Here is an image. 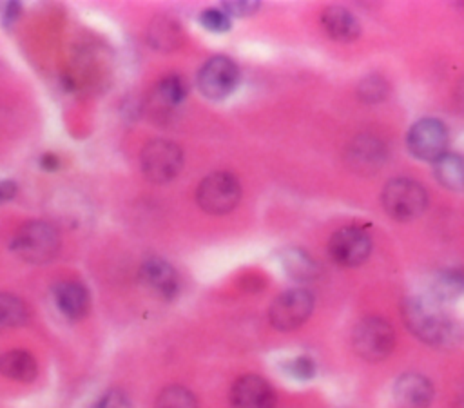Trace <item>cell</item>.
<instances>
[{
	"label": "cell",
	"instance_id": "obj_1",
	"mask_svg": "<svg viewBox=\"0 0 464 408\" xmlns=\"http://www.w3.org/2000/svg\"><path fill=\"white\" fill-rule=\"evenodd\" d=\"M406 328L422 343L435 348H453L462 341V328L444 305L426 294L410 296L401 305Z\"/></svg>",
	"mask_w": 464,
	"mask_h": 408
},
{
	"label": "cell",
	"instance_id": "obj_2",
	"mask_svg": "<svg viewBox=\"0 0 464 408\" xmlns=\"http://www.w3.org/2000/svg\"><path fill=\"white\" fill-rule=\"evenodd\" d=\"M11 250L25 263L45 265L60 250V232L44 219L27 221L13 236Z\"/></svg>",
	"mask_w": 464,
	"mask_h": 408
},
{
	"label": "cell",
	"instance_id": "obj_3",
	"mask_svg": "<svg viewBox=\"0 0 464 408\" xmlns=\"http://www.w3.org/2000/svg\"><path fill=\"white\" fill-rule=\"evenodd\" d=\"M381 203L392 219L406 223L424 214L428 207V192L417 180L397 176L382 187Z\"/></svg>",
	"mask_w": 464,
	"mask_h": 408
},
{
	"label": "cell",
	"instance_id": "obj_4",
	"mask_svg": "<svg viewBox=\"0 0 464 408\" xmlns=\"http://www.w3.org/2000/svg\"><path fill=\"white\" fill-rule=\"evenodd\" d=\"M352 348L368 363L384 361L395 348V330L384 317H362L352 330Z\"/></svg>",
	"mask_w": 464,
	"mask_h": 408
},
{
	"label": "cell",
	"instance_id": "obj_5",
	"mask_svg": "<svg viewBox=\"0 0 464 408\" xmlns=\"http://www.w3.org/2000/svg\"><path fill=\"white\" fill-rule=\"evenodd\" d=\"M241 199L239 180L225 170L205 176L196 189V201L207 214L223 216L232 212Z\"/></svg>",
	"mask_w": 464,
	"mask_h": 408
},
{
	"label": "cell",
	"instance_id": "obj_6",
	"mask_svg": "<svg viewBox=\"0 0 464 408\" xmlns=\"http://www.w3.org/2000/svg\"><path fill=\"white\" fill-rule=\"evenodd\" d=\"M450 143V131L446 123L433 116H424L413 121L406 132L408 152L420 161L435 163L446 154Z\"/></svg>",
	"mask_w": 464,
	"mask_h": 408
},
{
	"label": "cell",
	"instance_id": "obj_7",
	"mask_svg": "<svg viewBox=\"0 0 464 408\" xmlns=\"http://www.w3.org/2000/svg\"><path fill=\"white\" fill-rule=\"evenodd\" d=\"M143 176L152 183H167L178 176L183 167V151L170 140H152L145 143L140 154Z\"/></svg>",
	"mask_w": 464,
	"mask_h": 408
},
{
	"label": "cell",
	"instance_id": "obj_8",
	"mask_svg": "<svg viewBox=\"0 0 464 408\" xmlns=\"http://www.w3.org/2000/svg\"><path fill=\"white\" fill-rule=\"evenodd\" d=\"M314 312V296L308 288L295 287L281 292L268 308V321L279 332H292L304 325Z\"/></svg>",
	"mask_w": 464,
	"mask_h": 408
},
{
	"label": "cell",
	"instance_id": "obj_9",
	"mask_svg": "<svg viewBox=\"0 0 464 408\" xmlns=\"http://www.w3.org/2000/svg\"><path fill=\"white\" fill-rule=\"evenodd\" d=\"M239 67L236 62L228 56L218 54L208 58L198 71L196 74V85L198 91L207 98V100H225L228 98L236 87L239 85Z\"/></svg>",
	"mask_w": 464,
	"mask_h": 408
},
{
	"label": "cell",
	"instance_id": "obj_10",
	"mask_svg": "<svg viewBox=\"0 0 464 408\" xmlns=\"http://www.w3.org/2000/svg\"><path fill=\"white\" fill-rule=\"evenodd\" d=\"M372 252V238L359 225H346L328 239V256L339 267H359Z\"/></svg>",
	"mask_w": 464,
	"mask_h": 408
},
{
	"label": "cell",
	"instance_id": "obj_11",
	"mask_svg": "<svg viewBox=\"0 0 464 408\" xmlns=\"http://www.w3.org/2000/svg\"><path fill=\"white\" fill-rule=\"evenodd\" d=\"M346 165L361 176H372L379 172L386 160H388V149L386 143L372 134H357L350 140L344 151Z\"/></svg>",
	"mask_w": 464,
	"mask_h": 408
},
{
	"label": "cell",
	"instance_id": "obj_12",
	"mask_svg": "<svg viewBox=\"0 0 464 408\" xmlns=\"http://www.w3.org/2000/svg\"><path fill=\"white\" fill-rule=\"evenodd\" d=\"M276 403L272 384L256 374L237 377L230 388V408H276Z\"/></svg>",
	"mask_w": 464,
	"mask_h": 408
},
{
	"label": "cell",
	"instance_id": "obj_13",
	"mask_svg": "<svg viewBox=\"0 0 464 408\" xmlns=\"http://www.w3.org/2000/svg\"><path fill=\"white\" fill-rule=\"evenodd\" d=\"M140 281L158 297L169 301L179 292V276L176 268L163 257H147L138 272Z\"/></svg>",
	"mask_w": 464,
	"mask_h": 408
},
{
	"label": "cell",
	"instance_id": "obj_14",
	"mask_svg": "<svg viewBox=\"0 0 464 408\" xmlns=\"http://www.w3.org/2000/svg\"><path fill=\"white\" fill-rule=\"evenodd\" d=\"M392 397L399 408H428L435 397V388L426 375L406 372L395 379Z\"/></svg>",
	"mask_w": 464,
	"mask_h": 408
},
{
	"label": "cell",
	"instance_id": "obj_15",
	"mask_svg": "<svg viewBox=\"0 0 464 408\" xmlns=\"http://www.w3.org/2000/svg\"><path fill=\"white\" fill-rule=\"evenodd\" d=\"M53 301L60 314L71 321H78L87 316L91 299L87 288L78 281H60L51 290Z\"/></svg>",
	"mask_w": 464,
	"mask_h": 408
},
{
	"label": "cell",
	"instance_id": "obj_16",
	"mask_svg": "<svg viewBox=\"0 0 464 408\" xmlns=\"http://www.w3.org/2000/svg\"><path fill=\"white\" fill-rule=\"evenodd\" d=\"M321 27L335 42H353L361 34V24L357 16L341 5H330L321 13Z\"/></svg>",
	"mask_w": 464,
	"mask_h": 408
},
{
	"label": "cell",
	"instance_id": "obj_17",
	"mask_svg": "<svg viewBox=\"0 0 464 408\" xmlns=\"http://www.w3.org/2000/svg\"><path fill=\"white\" fill-rule=\"evenodd\" d=\"M431 299L440 305H448L464 296V268L462 267H448L433 274L428 285V292Z\"/></svg>",
	"mask_w": 464,
	"mask_h": 408
},
{
	"label": "cell",
	"instance_id": "obj_18",
	"mask_svg": "<svg viewBox=\"0 0 464 408\" xmlns=\"http://www.w3.org/2000/svg\"><path fill=\"white\" fill-rule=\"evenodd\" d=\"M279 261H281V267L286 272V276L297 283L314 281L321 274L317 261L306 250H303L299 247L283 248L279 254Z\"/></svg>",
	"mask_w": 464,
	"mask_h": 408
},
{
	"label": "cell",
	"instance_id": "obj_19",
	"mask_svg": "<svg viewBox=\"0 0 464 408\" xmlns=\"http://www.w3.org/2000/svg\"><path fill=\"white\" fill-rule=\"evenodd\" d=\"M38 374L36 359L25 350H9L0 355V375L18 381L31 383Z\"/></svg>",
	"mask_w": 464,
	"mask_h": 408
},
{
	"label": "cell",
	"instance_id": "obj_20",
	"mask_svg": "<svg viewBox=\"0 0 464 408\" xmlns=\"http://www.w3.org/2000/svg\"><path fill=\"white\" fill-rule=\"evenodd\" d=\"M435 180L451 192H464V156L446 152L433 163Z\"/></svg>",
	"mask_w": 464,
	"mask_h": 408
},
{
	"label": "cell",
	"instance_id": "obj_21",
	"mask_svg": "<svg viewBox=\"0 0 464 408\" xmlns=\"http://www.w3.org/2000/svg\"><path fill=\"white\" fill-rule=\"evenodd\" d=\"M149 44L158 51L176 49L181 42V27L172 18H156L147 33Z\"/></svg>",
	"mask_w": 464,
	"mask_h": 408
},
{
	"label": "cell",
	"instance_id": "obj_22",
	"mask_svg": "<svg viewBox=\"0 0 464 408\" xmlns=\"http://www.w3.org/2000/svg\"><path fill=\"white\" fill-rule=\"evenodd\" d=\"M185 96H187V85L179 74H165L154 87L156 103L167 111L181 105Z\"/></svg>",
	"mask_w": 464,
	"mask_h": 408
},
{
	"label": "cell",
	"instance_id": "obj_23",
	"mask_svg": "<svg viewBox=\"0 0 464 408\" xmlns=\"http://www.w3.org/2000/svg\"><path fill=\"white\" fill-rule=\"evenodd\" d=\"M29 310L25 303L7 292H0V332L25 325Z\"/></svg>",
	"mask_w": 464,
	"mask_h": 408
},
{
	"label": "cell",
	"instance_id": "obj_24",
	"mask_svg": "<svg viewBox=\"0 0 464 408\" xmlns=\"http://www.w3.org/2000/svg\"><path fill=\"white\" fill-rule=\"evenodd\" d=\"M390 94V83L388 80L379 73H370L361 78L357 83V98L368 105L381 103Z\"/></svg>",
	"mask_w": 464,
	"mask_h": 408
},
{
	"label": "cell",
	"instance_id": "obj_25",
	"mask_svg": "<svg viewBox=\"0 0 464 408\" xmlns=\"http://www.w3.org/2000/svg\"><path fill=\"white\" fill-rule=\"evenodd\" d=\"M154 408H198V399L188 388L172 384L160 392Z\"/></svg>",
	"mask_w": 464,
	"mask_h": 408
},
{
	"label": "cell",
	"instance_id": "obj_26",
	"mask_svg": "<svg viewBox=\"0 0 464 408\" xmlns=\"http://www.w3.org/2000/svg\"><path fill=\"white\" fill-rule=\"evenodd\" d=\"M283 372L295 381H310L317 374L315 361L308 355H295L283 363Z\"/></svg>",
	"mask_w": 464,
	"mask_h": 408
},
{
	"label": "cell",
	"instance_id": "obj_27",
	"mask_svg": "<svg viewBox=\"0 0 464 408\" xmlns=\"http://www.w3.org/2000/svg\"><path fill=\"white\" fill-rule=\"evenodd\" d=\"M198 20L203 25V29H207L208 33H216V34L227 33L232 25L230 16L223 9H218V7H208V9L201 11Z\"/></svg>",
	"mask_w": 464,
	"mask_h": 408
},
{
	"label": "cell",
	"instance_id": "obj_28",
	"mask_svg": "<svg viewBox=\"0 0 464 408\" xmlns=\"http://www.w3.org/2000/svg\"><path fill=\"white\" fill-rule=\"evenodd\" d=\"M89 408H132V403L125 392L112 388L102 393Z\"/></svg>",
	"mask_w": 464,
	"mask_h": 408
},
{
	"label": "cell",
	"instance_id": "obj_29",
	"mask_svg": "<svg viewBox=\"0 0 464 408\" xmlns=\"http://www.w3.org/2000/svg\"><path fill=\"white\" fill-rule=\"evenodd\" d=\"M221 4H223L221 9L228 16H239V18L254 15L261 5V2H257V0H227V2H221Z\"/></svg>",
	"mask_w": 464,
	"mask_h": 408
},
{
	"label": "cell",
	"instance_id": "obj_30",
	"mask_svg": "<svg viewBox=\"0 0 464 408\" xmlns=\"http://www.w3.org/2000/svg\"><path fill=\"white\" fill-rule=\"evenodd\" d=\"M20 11H22L20 2H5V5H4V13H2V20H4V24L9 27L13 22H16V18L20 16Z\"/></svg>",
	"mask_w": 464,
	"mask_h": 408
},
{
	"label": "cell",
	"instance_id": "obj_31",
	"mask_svg": "<svg viewBox=\"0 0 464 408\" xmlns=\"http://www.w3.org/2000/svg\"><path fill=\"white\" fill-rule=\"evenodd\" d=\"M16 183L11 180H0V203H5L16 196Z\"/></svg>",
	"mask_w": 464,
	"mask_h": 408
},
{
	"label": "cell",
	"instance_id": "obj_32",
	"mask_svg": "<svg viewBox=\"0 0 464 408\" xmlns=\"http://www.w3.org/2000/svg\"><path fill=\"white\" fill-rule=\"evenodd\" d=\"M38 165L44 169V170H56L60 167V158L56 154H51V152H45L40 156L38 160Z\"/></svg>",
	"mask_w": 464,
	"mask_h": 408
},
{
	"label": "cell",
	"instance_id": "obj_33",
	"mask_svg": "<svg viewBox=\"0 0 464 408\" xmlns=\"http://www.w3.org/2000/svg\"><path fill=\"white\" fill-rule=\"evenodd\" d=\"M453 100H455V105L457 109L464 114V76L459 80V83L455 85V91H453Z\"/></svg>",
	"mask_w": 464,
	"mask_h": 408
},
{
	"label": "cell",
	"instance_id": "obj_34",
	"mask_svg": "<svg viewBox=\"0 0 464 408\" xmlns=\"http://www.w3.org/2000/svg\"><path fill=\"white\" fill-rule=\"evenodd\" d=\"M455 408H464V395L459 397V401L455 403Z\"/></svg>",
	"mask_w": 464,
	"mask_h": 408
}]
</instances>
